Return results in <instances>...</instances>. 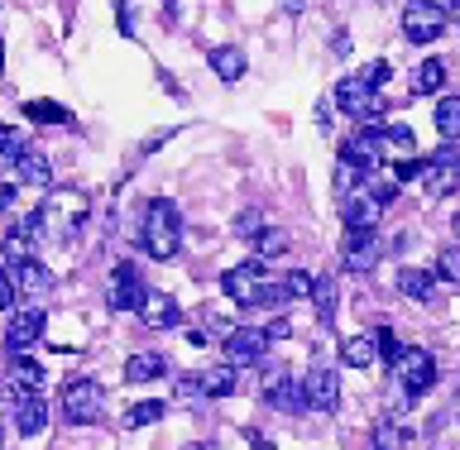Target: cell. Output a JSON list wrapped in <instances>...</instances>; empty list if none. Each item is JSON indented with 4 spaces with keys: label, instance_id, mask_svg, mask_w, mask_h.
<instances>
[{
    "label": "cell",
    "instance_id": "1",
    "mask_svg": "<svg viewBox=\"0 0 460 450\" xmlns=\"http://www.w3.org/2000/svg\"><path fill=\"white\" fill-rule=\"evenodd\" d=\"M139 244H144V254H154V259H158V264L182 250V211H178V201L158 197V201H149V207H144Z\"/></svg>",
    "mask_w": 460,
    "mask_h": 450
},
{
    "label": "cell",
    "instance_id": "2",
    "mask_svg": "<svg viewBox=\"0 0 460 450\" xmlns=\"http://www.w3.org/2000/svg\"><path fill=\"white\" fill-rule=\"evenodd\" d=\"M82 221H86V192H77V187H63V192H53L39 207V230H43V235H53L58 244L77 235Z\"/></svg>",
    "mask_w": 460,
    "mask_h": 450
},
{
    "label": "cell",
    "instance_id": "3",
    "mask_svg": "<svg viewBox=\"0 0 460 450\" xmlns=\"http://www.w3.org/2000/svg\"><path fill=\"white\" fill-rule=\"evenodd\" d=\"M221 287H226V297L235 302V307H269L273 278H269V269L259 264V259H244V264L221 273Z\"/></svg>",
    "mask_w": 460,
    "mask_h": 450
},
{
    "label": "cell",
    "instance_id": "4",
    "mask_svg": "<svg viewBox=\"0 0 460 450\" xmlns=\"http://www.w3.org/2000/svg\"><path fill=\"white\" fill-rule=\"evenodd\" d=\"M63 417L72 427H96L106 417V388L96 379H67L63 384Z\"/></svg>",
    "mask_w": 460,
    "mask_h": 450
},
{
    "label": "cell",
    "instance_id": "5",
    "mask_svg": "<svg viewBox=\"0 0 460 450\" xmlns=\"http://www.w3.org/2000/svg\"><path fill=\"white\" fill-rule=\"evenodd\" d=\"M446 5H437V0H408L402 5V34H408L412 43H437L446 34Z\"/></svg>",
    "mask_w": 460,
    "mask_h": 450
},
{
    "label": "cell",
    "instance_id": "6",
    "mask_svg": "<svg viewBox=\"0 0 460 450\" xmlns=\"http://www.w3.org/2000/svg\"><path fill=\"white\" fill-rule=\"evenodd\" d=\"M144 297H149V283H144L139 264H115L111 269V287H106V307L111 312H139Z\"/></svg>",
    "mask_w": 460,
    "mask_h": 450
},
{
    "label": "cell",
    "instance_id": "7",
    "mask_svg": "<svg viewBox=\"0 0 460 450\" xmlns=\"http://www.w3.org/2000/svg\"><path fill=\"white\" fill-rule=\"evenodd\" d=\"M394 374H398L402 393H408V398H422L427 388L437 384V355H431V350H398Z\"/></svg>",
    "mask_w": 460,
    "mask_h": 450
},
{
    "label": "cell",
    "instance_id": "8",
    "mask_svg": "<svg viewBox=\"0 0 460 450\" xmlns=\"http://www.w3.org/2000/svg\"><path fill=\"white\" fill-rule=\"evenodd\" d=\"M417 178H422V187H427L431 197L460 192V154L451 149V144H441V149L422 163V172H417Z\"/></svg>",
    "mask_w": 460,
    "mask_h": 450
},
{
    "label": "cell",
    "instance_id": "9",
    "mask_svg": "<svg viewBox=\"0 0 460 450\" xmlns=\"http://www.w3.org/2000/svg\"><path fill=\"white\" fill-rule=\"evenodd\" d=\"M379 259H384L379 230H345V240H341V264L345 269L350 273H374Z\"/></svg>",
    "mask_w": 460,
    "mask_h": 450
},
{
    "label": "cell",
    "instance_id": "10",
    "mask_svg": "<svg viewBox=\"0 0 460 450\" xmlns=\"http://www.w3.org/2000/svg\"><path fill=\"white\" fill-rule=\"evenodd\" d=\"M341 158H345V163H355V168L369 178V172L384 163V125H365V129H355V135L341 144Z\"/></svg>",
    "mask_w": 460,
    "mask_h": 450
},
{
    "label": "cell",
    "instance_id": "11",
    "mask_svg": "<svg viewBox=\"0 0 460 450\" xmlns=\"http://www.w3.org/2000/svg\"><path fill=\"white\" fill-rule=\"evenodd\" d=\"M264 355H269L264 331H254V326H235V331H226V369L264 365Z\"/></svg>",
    "mask_w": 460,
    "mask_h": 450
},
{
    "label": "cell",
    "instance_id": "12",
    "mask_svg": "<svg viewBox=\"0 0 460 450\" xmlns=\"http://www.w3.org/2000/svg\"><path fill=\"white\" fill-rule=\"evenodd\" d=\"M336 106L345 110V115H355V120H365V125H374V120H384V96L379 92H369L365 82H341L336 86Z\"/></svg>",
    "mask_w": 460,
    "mask_h": 450
},
{
    "label": "cell",
    "instance_id": "13",
    "mask_svg": "<svg viewBox=\"0 0 460 450\" xmlns=\"http://www.w3.org/2000/svg\"><path fill=\"white\" fill-rule=\"evenodd\" d=\"M302 384V402L316 412H336V402H341V379H336V369H307V379H297Z\"/></svg>",
    "mask_w": 460,
    "mask_h": 450
},
{
    "label": "cell",
    "instance_id": "14",
    "mask_svg": "<svg viewBox=\"0 0 460 450\" xmlns=\"http://www.w3.org/2000/svg\"><path fill=\"white\" fill-rule=\"evenodd\" d=\"M39 388H43V365L29 355H14L10 369H5V398L20 402V398H34Z\"/></svg>",
    "mask_w": 460,
    "mask_h": 450
},
{
    "label": "cell",
    "instance_id": "15",
    "mask_svg": "<svg viewBox=\"0 0 460 450\" xmlns=\"http://www.w3.org/2000/svg\"><path fill=\"white\" fill-rule=\"evenodd\" d=\"M264 402H269V408H279V412H302V408H307V402H302V384L293 379V374H283V369L264 374Z\"/></svg>",
    "mask_w": 460,
    "mask_h": 450
},
{
    "label": "cell",
    "instance_id": "16",
    "mask_svg": "<svg viewBox=\"0 0 460 450\" xmlns=\"http://www.w3.org/2000/svg\"><path fill=\"white\" fill-rule=\"evenodd\" d=\"M43 326H49V316H43L39 307H24L20 316H10V326H5V345L14 355H24L29 345H34L43 336Z\"/></svg>",
    "mask_w": 460,
    "mask_h": 450
},
{
    "label": "cell",
    "instance_id": "17",
    "mask_svg": "<svg viewBox=\"0 0 460 450\" xmlns=\"http://www.w3.org/2000/svg\"><path fill=\"white\" fill-rule=\"evenodd\" d=\"M10 283H14V297H43L53 287V273L39 259H24V264L10 269Z\"/></svg>",
    "mask_w": 460,
    "mask_h": 450
},
{
    "label": "cell",
    "instance_id": "18",
    "mask_svg": "<svg viewBox=\"0 0 460 450\" xmlns=\"http://www.w3.org/2000/svg\"><path fill=\"white\" fill-rule=\"evenodd\" d=\"M139 312H144V326H154V331H178L182 326V312L168 293H149Z\"/></svg>",
    "mask_w": 460,
    "mask_h": 450
},
{
    "label": "cell",
    "instance_id": "19",
    "mask_svg": "<svg viewBox=\"0 0 460 450\" xmlns=\"http://www.w3.org/2000/svg\"><path fill=\"white\" fill-rule=\"evenodd\" d=\"M379 207H374V201L365 197V192H350L341 201V221H345V230H374L379 225Z\"/></svg>",
    "mask_w": 460,
    "mask_h": 450
},
{
    "label": "cell",
    "instance_id": "20",
    "mask_svg": "<svg viewBox=\"0 0 460 450\" xmlns=\"http://www.w3.org/2000/svg\"><path fill=\"white\" fill-rule=\"evenodd\" d=\"M43 427H49V402H43V393L14 402V431L20 437H39Z\"/></svg>",
    "mask_w": 460,
    "mask_h": 450
},
{
    "label": "cell",
    "instance_id": "21",
    "mask_svg": "<svg viewBox=\"0 0 460 450\" xmlns=\"http://www.w3.org/2000/svg\"><path fill=\"white\" fill-rule=\"evenodd\" d=\"M398 293L408 297V302H431L437 297V273L431 269H398Z\"/></svg>",
    "mask_w": 460,
    "mask_h": 450
},
{
    "label": "cell",
    "instance_id": "22",
    "mask_svg": "<svg viewBox=\"0 0 460 450\" xmlns=\"http://www.w3.org/2000/svg\"><path fill=\"white\" fill-rule=\"evenodd\" d=\"M14 172H20V182H29V187H53V163H49V154H39V149H24L14 158Z\"/></svg>",
    "mask_w": 460,
    "mask_h": 450
},
{
    "label": "cell",
    "instance_id": "23",
    "mask_svg": "<svg viewBox=\"0 0 460 450\" xmlns=\"http://www.w3.org/2000/svg\"><path fill=\"white\" fill-rule=\"evenodd\" d=\"M164 374H168V359L158 355V350L129 355V365H125V379L129 384H154V379H164Z\"/></svg>",
    "mask_w": 460,
    "mask_h": 450
},
{
    "label": "cell",
    "instance_id": "24",
    "mask_svg": "<svg viewBox=\"0 0 460 450\" xmlns=\"http://www.w3.org/2000/svg\"><path fill=\"white\" fill-rule=\"evenodd\" d=\"M244 49H235V43H221V49H211V72L221 82H240L244 77Z\"/></svg>",
    "mask_w": 460,
    "mask_h": 450
},
{
    "label": "cell",
    "instance_id": "25",
    "mask_svg": "<svg viewBox=\"0 0 460 450\" xmlns=\"http://www.w3.org/2000/svg\"><path fill=\"white\" fill-rule=\"evenodd\" d=\"M197 393L201 398H230V393H235V369L216 365L207 374H197Z\"/></svg>",
    "mask_w": 460,
    "mask_h": 450
},
{
    "label": "cell",
    "instance_id": "26",
    "mask_svg": "<svg viewBox=\"0 0 460 450\" xmlns=\"http://www.w3.org/2000/svg\"><path fill=\"white\" fill-rule=\"evenodd\" d=\"M441 86H446V63L441 57H427V63L412 72V96H437Z\"/></svg>",
    "mask_w": 460,
    "mask_h": 450
},
{
    "label": "cell",
    "instance_id": "27",
    "mask_svg": "<svg viewBox=\"0 0 460 450\" xmlns=\"http://www.w3.org/2000/svg\"><path fill=\"white\" fill-rule=\"evenodd\" d=\"M431 120H437V135L451 144V139H460V96H441L437 101V115H431Z\"/></svg>",
    "mask_w": 460,
    "mask_h": 450
},
{
    "label": "cell",
    "instance_id": "28",
    "mask_svg": "<svg viewBox=\"0 0 460 450\" xmlns=\"http://www.w3.org/2000/svg\"><path fill=\"white\" fill-rule=\"evenodd\" d=\"M293 250V240H288V230H279V225H264L254 235V254H259V264H264V259H279V254H288Z\"/></svg>",
    "mask_w": 460,
    "mask_h": 450
},
{
    "label": "cell",
    "instance_id": "29",
    "mask_svg": "<svg viewBox=\"0 0 460 450\" xmlns=\"http://www.w3.org/2000/svg\"><path fill=\"white\" fill-rule=\"evenodd\" d=\"M341 359H345L350 369H369L374 359H379V350H374V336H350V340L341 345Z\"/></svg>",
    "mask_w": 460,
    "mask_h": 450
},
{
    "label": "cell",
    "instance_id": "30",
    "mask_svg": "<svg viewBox=\"0 0 460 450\" xmlns=\"http://www.w3.org/2000/svg\"><path fill=\"white\" fill-rule=\"evenodd\" d=\"M164 412H168V408H164L158 398H149V402H135V408L125 412V427H129V431H139V427H154Z\"/></svg>",
    "mask_w": 460,
    "mask_h": 450
},
{
    "label": "cell",
    "instance_id": "31",
    "mask_svg": "<svg viewBox=\"0 0 460 450\" xmlns=\"http://www.w3.org/2000/svg\"><path fill=\"white\" fill-rule=\"evenodd\" d=\"M312 297H316V316L331 322L336 316V278H312Z\"/></svg>",
    "mask_w": 460,
    "mask_h": 450
},
{
    "label": "cell",
    "instance_id": "32",
    "mask_svg": "<svg viewBox=\"0 0 460 450\" xmlns=\"http://www.w3.org/2000/svg\"><path fill=\"white\" fill-rule=\"evenodd\" d=\"M431 273H437V283H460V244H446Z\"/></svg>",
    "mask_w": 460,
    "mask_h": 450
},
{
    "label": "cell",
    "instance_id": "33",
    "mask_svg": "<svg viewBox=\"0 0 460 450\" xmlns=\"http://www.w3.org/2000/svg\"><path fill=\"white\" fill-rule=\"evenodd\" d=\"M402 441H408V431H402L398 422H379V427H374V450H402Z\"/></svg>",
    "mask_w": 460,
    "mask_h": 450
},
{
    "label": "cell",
    "instance_id": "34",
    "mask_svg": "<svg viewBox=\"0 0 460 450\" xmlns=\"http://www.w3.org/2000/svg\"><path fill=\"white\" fill-rule=\"evenodd\" d=\"M24 115L29 120H53V125H67V110L53 106V101H24Z\"/></svg>",
    "mask_w": 460,
    "mask_h": 450
},
{
    "label": "cell",
    "instance_id": "35",
    "mask_svg": "<svg viewBox=\"0 0 460 450\" xmlns=\"http://www.w3.org/2000/svg\"><path fill=\"white\" fill-rule=\"evenodd\" d=\"M279 287H283L288 302H293V297H312V273L297 269V273H288V278H279Z\"/></svg>",
    "mask_w": 460,
    "mask_h": 450
},
{
    "label": "cell",
    "instance_id": "36",
    "mask_svg": "<svg viewBox=\"0 0 460 450\" xmlns=\"http://www.w3.org/2000/svg\"><path fill=\"white\" fill-rule=\"evenodd\" d=\"M388 77H394V67H388V63H384V57H379V63H365V67H359V72H355V82H365V86H369V92H379V86H384Z\"/></svg>",
    "mask_w": 460,
    "mask_h": 450
},
{
    "label": "cell",
    "instance_id": "37",
    "mask_svg": "<svg viewBox=\"0 0 460 450\" xmlns=\"http://www.w3.org/2000/svg\"><path fill=\"white\" fill-rule=\"evenodd\" d=\"M359 182H365V172H359L355 163H345V158H341V163H336V192H341V197H350Z\"/></svg>",
    "mask_w": 460,
    "mask_h": 450
},
{
    "label": "cell",
    "instance_id": "38",
    "mask_svg": "<svg viewBox=\"0 0 460 450\" xmlns=\"http://www.w3.org/2000/svg\"><path fill=\"white\" fill-rule=\"evenodd\" d=\"M24 149H29V144H24L20 129H14V125H0V158H20Z\"/></svg>",
    "mask_w": 460,
    "mask_h": 450
},
{
    "label": "cell",
    "instance_id": "39",
    "mask_svg": "<svg viewBox=\"0 0 460 450\" xmlns=\"http://www.w3.org/2000/svg\"><path fill=\"white\" fill-rule=\"evenodd\" d=\"M365 197H369L374 207L384 211V207H394V201H398V182H394V178H379V182H374V187H369Z\"/></svg>",
    "mask_w": 460,
    "mask_h": 450
},
{
    "label": "cell",
    "instance_id": "40",
    "mask_svg": "<svg viewBox=\"0 0 460 450\" xmlns=\"http://www.w3.org/2000/svg\"><path fill=\"white\" fill-rule=\"evenodd\" d=\"M374 350H379L384 355V365H394V359H398V340H394V331H374Z\"/></svg>",
    "mask_w": 460,
    "mask_h": 450
},
{
    "label": "cell",
    "instance_id": "41",
    "mask_svg": "<svg viewBox=\"0 0 460 450\" xmlns=\"http://www.w3.org/2000/svg\"><path fill=\"white\" fill-rule=\"evenodd\" d=\"M417 172H422V163L417 158H402V163H394V182L402 187V182H417Z\"/></svg>",
    "mask_w": 460,
    "mask_h": 450
},
{
    "label": "cell",
    "instance_id": "42",
    "mask_svg": "<svg viewBox=\"0 0 460 450\" xmlns=\"http://www.w3.org/2000/svg\"><path fill=\"white\" fill-rule=\"evenodd\" d=\"M384 139L394 144V149H412V129H408V125H388Z\"/></svg>",
    "mask_w": 460,
    "mask_h": 450
},
{
    "label": "cell",
    "instance_id": "43",
    "mask_svg": "<svg viewBox=\"0 0 460 450\" xmlns=\"http://www.w3.org/2000/svg\"><path fill=\"white\" fill-rule=\"evenodd\" d=\"M115 20H120V34H135V14H129V0H115Z\"/></svg>",
    "mask_w": 460,
    "mask_h": 450
},
{
    "label": "cell",
    "instance_id": "44",
    "mask_svg": "<svg viewBox=\"0 0 460 450\" xmlns=\"http://www.w3.org/2000/svg\"><path fill=\"white\" fill-rule=\"evenodd\" d=\"M14 307V283H10V269H0V312Z\"/></svg>",
    "mask_w": 460,
    "mask_h": 450
},
{
    "label": "cell",
    "instance_id": "45",
    "mask_svg": "<svg viewBox=\"0 0 460 450\" xmlns=\"http://www.w3.org/2000/svg\"><path fill=\"white\" fill-rule=\"evenodd\" d=\"M259 230H264V225H259V211H244V216H240V235H250V240H254Z\"/></svg>",
    "mask_w": 460,
    "mask_h": 450
},
{
    "label": "cell",
    "instance_id": "46",
    "mask_svg": "<svg viewBox=\"0 0 460 450\" xmlns=\"http://www.w3.org/2000/svg\"><path fill=\"white\" fill-rule=\"evenodd\" d=\"M14 207V182H0V211Z\"/></svg>",
    "mask_w": 460,
    "mask_h": 450
},
{
    "label": "cell",
    "instance_id": "47",
    "mask_svg": "<svg viewBox=\"0 0 460 450\" xmlns=\"http://www.w3.org/2000/svg\"><path fill=\"white\" fill-rule=\"evenodd\" d=\"M288 336V322H283V316H279V322H273L269 331H264V340H283Z\"/></svg>",
    "mask_w": 460,
    "mask_h": 450
},
{
    "label": "cell",
    "instance_id": "48",
    "mask_svg": "<svg viewBox=\"0 0 460 450\" xmlns=\"http://www.w3.org/2000/svg\"><path fill=\"white\" fill-rule=\"evenodd\" d=\"M178 398H201L197 393V379H178Z\"/></svg>",
    "mask_w": 460,
    "mask_h": 450
},
{
    "label": "cell",
    "instance_id": "49",
    "mask_svg": "<svg viewBox=\"0 0 460 450\" xmlns=\"http://www.w3.org/2000/svg\"><path fill=\"white\" fill-rule=\"evenodd\" d=\"M244 437H250V446H254V450H273V446H269L264 437H259V431H244Z\"/></svg>",
    "mask_w": 460,
    "mask_h": 450
},
{
    "label": "cell",
    "instance_id": "50",
    "mask_svg": "<svg viewBox=\"0 0 460 450\" xmlns=\"http://www.w3.org/2000/svg\"><path fill=\"white\" fill-rule=\"evenodd\" d=\"M451 230H456V244H460V211H456V221H451Z\"/></svg>",
    "mask_w": 460,
    "mask_h": 450
},
{
    "label": "cell",
    "instance_id": "51",
    "mask_svg": "<svg viewBox=\"0 0 460 450\" xmlns=\"http://www.w3.org/2000/svg\"><path fill=\"white\" fill-rule=\"evenodd\" d=\"M0 57H5V39H0Z\"/></svg>",
    "mask_w": 460,
    "mask_h": 450
},
{
    "label": "cell",
    "instance_id": "52",
    "mask_svg": "<svg viewBox=\"0 0 460 450\" xmlns=\"http://www.w3.org/2000/svg\"><path fill=\"white\" fill-rule=\"evenodd\" d=\"M451 5H456V10H460V0H451Z\"/></svg>",
    "mask_w": 460,
    "mask_h": 450
},
{
    "label": "cell",
    "instance_id": "53",
    "mask_svg": "<svg viewBox=\"0 0 460 450\" xmlns=\"http://www.w3.org/2000/svg\"><path fill=\"white\" fill-rule=\"evenodd\" d=\"M0 450H5V441H0Z\"/></svg>",
    "mask_w": 460,
    "mask_h": 450
}]
</instances>
